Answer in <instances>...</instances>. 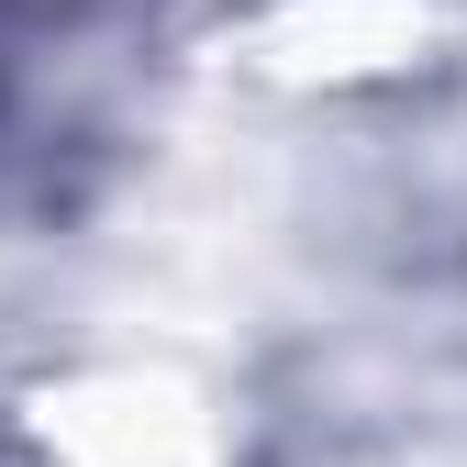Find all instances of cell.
Listing matches in <instances>:
<instances>
[{
    "instance_id": "1",
    "label": "cell",
    "mask_w": 467,
    "mask_h": 467,
    "mask_svg": "<svg viewBox=\"0 0 467 467\" xmlns=\"http://www.w3.org/2000/svg\"><path fill=\"white\" fill-rule=\"evenodd\" d=\"M23 467H234V412L190 368L78 357L12 400Z\"/></svg>"
},
{
    "instance_id": "2",
    "label": "cell",
    "mask_w": 467,
    "mask_h": 467,
    "mask_svg": "<svg viewBox=\"0 0 467 467\" xmlns=\"http://www.w3.org/2000/svg\"><path fill=\"white\" fill-rule=\"evenodd\" d=\"M445 45V0H256L234 56L267 89H379Z\"/></svg>"
}]
</instances>
